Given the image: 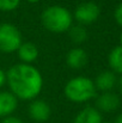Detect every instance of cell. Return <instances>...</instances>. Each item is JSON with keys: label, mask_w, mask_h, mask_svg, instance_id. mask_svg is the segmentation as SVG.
Wrapping results in <instances>:
<instances>
[{"label": "cell", "mask_w": 122, "mask_h": 123, "mask_svg": "<svg viewBox=\"0 0 122 123\" xmlns=\"http://www.w3.org/2000/svg\"><path fill=\"white\" fill-rule=\"evenodd\" d=\"M6 84L10 91L22 100H34L40 96L43 87L41 72L32 65L16 63L6 72Z\"/></svg>", "instance_id": "6da1fadb"}, {"label": "cell", "mask_w": 122, "mask_h": 123, "mask_svg": "<svg viewBox=\"0 0 122 123\" xmlns=\"http://www.w3.org/2000/svg\"><path fill=\"white\" fill-rule=\"evenodd\" d=\"M41 22L45 30L53 34H62L73 25V14L71 11L60 5L47 7L41 14Z\"/></svg>", "instance_id": "7a4b0ae2"}, {"label": "cell", "mask_w": 122, "mask_h": 123, "mask_svg": "<svg viewBox=\"0 0 122 123\" xmlns=\"http://www.w3.org/2000/svg\"><path fill=\"white\" fill-rule=\"evenodd\" d=\"M65 97L72 103H86L96 97L97 88L92 79L79 75L70 79L64 87Z\"/></svg>", "instance_id": "3957f363"}, {"label": "cell", "mask_w": 122, "mask_h": 123, "mask_svg": "<svg viewBox=\"0 0 122 123\" xmlns=\"http://www.w3.org/2000/svg\"><path fill=\"white\" fill-rule=\"evenodd\" d=\"M23 43L19 29L11 23L0 24V51L5 54L16 53Z\"/></svg>", "instance_id": "277c9868"}, {"label": "cell", "mask_w": 122, "mask_h": 123, "mask_svg": "<svg viewBox=\"0 0 122 123\" xmlns=\"http://www.w3.org/2000/svg\"><path fill=\"white\" fill-rule=\"evenodd\" d=\"M101 16L99 6L93 1H85L79 4L73 13V19L78 22L80 25H90L95 23Z\"/></svg>", "instance_id": "5b68a950"}, {"label": "cell", "mask_w": 122, "mask_h": 123, "mask_svg": "<svg viewBox=\"0 0 122 123\" xmlns=\"http://www.w3.org/2000/svg\"><path fill=\"white\" fill-rule=\"evenodd\" d=\"M121 99L119 94H116L113 91L109 92H101L99 96L96 98V109L101 112H114L120 108Z\"/></svg>", "instance_id": "8992f818"}, {"label": "cell", "mask_w": 122, "mask_h": 123, "mask_svg": "<svg viewBox=\"0 0 122 123\" xmlns=\"http://www.w3.org/2000/svg\"><path fill=\"white\" fill-rule=\"evenodd\" d=\"M50 115H51V109L47 102L37 98L31 100L29 105V116L31 120H34L35 122L43 123L50 118Z\"/></svg>", "instance_id": "52a82bcc"}, {"label": "cell", "mask_w": 122, "mask_h": 123, "mask_svg": "<svg viewBox=\"0 0 122 123\" xmlns=\"http://www.w3.org/2000/svg\"><path fill=\"white\" fill-rule=\"evenodd\" d=\"M18 106V98L11 91H0V118L11 116Z\"/></svg>", "instance_id": "ba28073f"}, {"label": "cell", "mask_w": 122, "mask_h": 123, "mask_svg": "<svg viewBox=\"0 0 122 123\" xmlns=\"http://www.w3.org/2000/svg\"><path fill=\"white\" fill-rule=\"evenodd\" d=\"M87 60V53L80 47L72 48L66 55V63L72 69H81L84 66H86Z\"/></svg>", "instance_id": "9c48e42d"}, {"label": "cell", "mask_w": 122, "mask_h": 123, "mask_svg": "<svg viewBox=\"0 0 122 123\" xmlns=\"http://www.w3.org/2000/svg\"><path fill=\"white\" fill-rule=\"evenodd\" d=\"M93 82H95V86H96L97 91L109 92V91H113V88L116 86L117 77L111 71H103L96 77Z\"/></svg>", "instance_id": "30bf717a"}, {"label": "cell", "mask_w": 122, "mask_h": 123, "mask_svg": "<svg viewBox=\"0 0 122 123\" xmlns=\"http://www.w3.org/2000/svg\"><path fill=\"white\" fill-rule=\"evenodd\" d=\"M17 55L22 63L31 65L39 57V48L32 42H23L17 50Z\"/></svg>", "instance_id": "8fae6325"}, {"label": "cell", "mask_w": 122, "mask_h": 123, "mask_svg": "<svg viewBox=\"0 0 122 123\" xmlns=\"http://www.w3.org/2000/svg\"><path fill=\"white\" fill-rule=\"evenodd\" d=\"M102 112L95 106H85L76 115L73 123H102Z\"/></svg>", "instance_id": "7c38bea8"}, {"label": "cell", "mask_w": 122, "mask_h": 123, "mask_svg": "<svg viewBox=\"0 0 122 123\" xmlns=\"http://www.w3.org/2000/svg\"><path fill=\"white\" fill-rule=\"evenodd\" d=\"M108 65L110 67V71L115 74L122 75V47L116 45L113 48L108 55Z\"/></svg>", "instance_id": "4fadbf2b"}, {"label": "cell", "mask_w": 122, "mask_h": 123, "mask_svg": "<svg viewBox=\"0 0 122 123\" xmlns=\"http://www.w3.org/2000/svg\"><path fill=\"white\" fill-rule=\"evenodd\" d=\"M70 32V37L72 42L77 43V44H80V43H84V42L87 40V31L85 29L84 25H72L71 29L68 30Z\"/></svg>", "instance_id": "5bb4252c"}, {"label": "cell", "mask_w": 122, "mask_h": 123, "mask_svg": "<svg viewBox=\"0 0 122 123\" xmlns=\"http://www.w3.org/2000/svg\"><path fill=\"white\" fill-rule=\"evenodd\" d=\"M20 5V0H0V11L11 12Z\"/></svg>", "instance_id": "9a60e30c"}, {"label": "cell", "mask_w": 122, "mask_h": 123, "mask_svg": "<svg viewBox=\"0 0 122 123\" xmlns=\"http://www.w3.org/2000/svg\"><path fill=\"white\" fill-rule=\"evenodd\" d=\"M114 18H115V22L122 28V2L117 5V7L115 8L114 11Z\"/></svg>", "instance_id": "2e32d148"}, {"label": "cell", "mask_w": 122, "mask_h": 123, "mask_svg": "<svg viewBox=\"0 0 122 123\" xmlns=\"http://www.w3.org/2000/svg\"><path fill=\"white\" fill-rule=\"evenodd\" d=\"M0 123H24L20 118H18V117H16V116H7V117H5V118H2V121Z\"/></svg>", "instance_id": "e0dca14e"}, {"label": "cell", "mask_w": 122, "mask_h": 123, "mask_svg": "<svg viewBox=\"0 0 122 123\" xmlns=\"http://www.w3.org/2000/svg\"><path fill=\"white\" fill-rule=\"evenodd\" d=\"M7 79H6V72H4L1 68H0V88L6 84Z\"/></svg>", "instance_id": "ac0fdd59"}, {"label": "cell", "mask_w": 122, "mask_h": 123, "mask_svg": "<svg viewBox=\"0 0 122 123\" xmlns=\"http://www.w3.org/2000/svg\"><path fill=\"white\" fill-rule=\"evenodd\" d=\"M114 123H122V112L116 117V120H115V122Z\"/></svg>", "instance_id": "d6986e66"}, {"label": "cell", "mask_w": 122, "mask_h": 123, "mask_svg": "<svg viewBox=\"0 0 122 123\" xmlns=\"http://www.w3.org/2000/svg\"><path fill=\"white\" fill-rule=\"evenodd\" d=\"M117 82H119V87H120V91H121V94H122V75L119 78Z\"/></svg>", "instance_id": "ffe728a7"}, {"label": "cell", "mask_w": 122, "mask_h": 123, "mask_svg": "<svg viewBox=\"0 0 122 123\" xmlns=\"http://www.w3.org/2000/svg\"><path fill=\"white\" fill-rule=\"evenodd\" d=\"M26 1H29V2L34 4V2H37V1H40V0H26Z\"/></svg>", "instance_id": "44dd1931"}, {"label": "cell", "mask_w": 122, "mask_h": 123, "mask_svg": "<svg viewBox=\"0 0 122 123\" xmlns=\"http://www.w3.org/2000/svg\"><path fill=\"white\" fill-rule=\"evenodd\" d=\"M120 45L122 47V32H121V35H120Z\"/></svg>", "instance_id": "7402d4cb"}, {"label": "cell", "mask_w": 122, "mask_h": 123, "mask_svg": "<svg viewBox=\"0 0 122 123\" xmlns=\"http://www.w3.org/2000/svg\"><path fill=\"white\" fill-rule=\"evenodd\" d=\"M102 123H113V122H102Z\"/></svg>", "instance_id": "603a6c76"}]
</instances>
